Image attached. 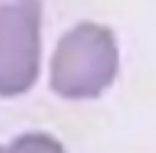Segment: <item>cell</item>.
Listing matches in <instances>:
<instances>
[{
	"label": "cell",
	"instance_id": "3957f363",
	"mask_svg": "<svg viewBox=\"0 0 156 153\" xmlns=\"http://www.w3.org/2000/svg\"><path fill=\"white\" fill-rule=\"evenodd\" d=\"M3 153H65V148L47 132H26L18 135L8 148H3Z\"/></svg>",
	"mask_w": 156,
	"mask_h": 153
},
{
	"label": "cell",
	"instance_id": "6da1fadb",
	"mask_svg": "<svg viewBox=\"0 0 156 153\" xmlns=\"http://www.w3.org/2000/svg\"><path fill=\"white\" fill-rule=\"evenodd\" d=\"M120 70V49L112 29L83 21L57 42L50 68V86L70 101L96 99L115 83Z\"/></svg>",
	"mask_w": 156,
	"mask_h": 153
},
{
	"label": "cell",
	"instance_id": "277c9868",
	"mask_svg": "<svg viewBox=\"0 0 156 153\" xmlns=\"http://www.w3.org/2000/svg\"><path fill=\"white\" fill-rule=\"evenodd\" d=\"M0 153H3V148H0Z\"/></svg>",
	"mask_w": 156,
	"mask_h": 153
},
{
	"label": "cell",
	"instance_id": "7a4b0ae2",
	"mask_svg": "<svg viewBox=\"0 0 156 153\" xmlns=\"http://www.w3.org/2000/svg\"><path fill=\"white\" fill-rule=\"evenodd\" d=\"M42 0H0V96L37 83L42 60Z\"/></svg>",
	"mask_w": 156,
	"mask_h": 153
}]
</instances>
